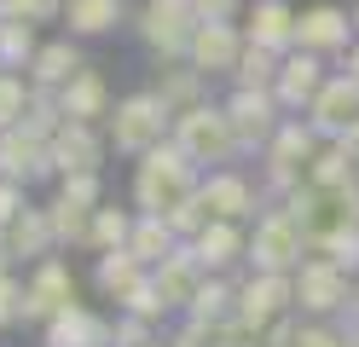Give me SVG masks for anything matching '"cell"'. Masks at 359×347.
Returning <instances> with one entry per match:
<instances>
[{"label":"cell","mask_w":359,"mask_h":347,"mask_svg":"<svg viewBox=\"0 0 359 347\" xmlns=\"http://www.w3.org/2000/svg\"><path fill=\"white\" fill-rule=\"evenodd\" d=\"M174 145L186 151L203 174H215V168H232V162L243 156L238 151V133H232V116H226V104H197V110H186V116H174Z\"/></svg>","instance_id":"obj_5"},{"label":"cell","mask_w":359,"mask_h":347,"mask_svg":"<svg viewBox=\"0 0 359 347\" xmlns=\"http://www.w3.org/2000/svg\"><path fill=\"white\" fill-rule=\"evenodd\" d=\"M220 104H226V116H232L238 151L261 162V151L273 145V133L284 128V104H278V93H243V87H232Z\"/></svg>","instance_id":"obj_9"},{"label":"cell","mask_w":359,"mask_h":347,"mask_svg":"<svg viewBox=\"0 0 359 347\" xmlns=\"http://www.w3.org/2000/svg\"><path fill=\"white\" fill-rule=\"evenodd\" d=\"M12 266H18V261H12V243H6V231H0V278H6Z\"/></svg>","instance_id":"obj_52"},{"label":"cell","mask_w":359,"mask_h":347,"mask_svg":"<svg viewBox=\"0 0 359 347\" xmlns=\"http://www.w3.org/2000/svg\"><path fill=\"white\" fill-rule=\"evenodd\" d=\"M116 313H133V318H151V324H163V318H168V301H163V295H156V284H151V278H145V284H140V290H133V295L122 301V307H116Z\"/></svg>","instance_id":"obj_40"},{"label":"cell","mask_w":359,"mask_h":347,"mask_svg":"<svg viewBox=\"0 0 359 347\" xmlns=\"http://www.w3.org/2000/svg\"><path fill=\"white\" fill-rule=\"evenodd\" d=\"M353 29H359V0H353Z\"/></svg>","instance_id":"obj_53"},{"label":"cell","mask_w":359,"mask_h":347,"mask_svg":"<svg viewBox=\"0 0 359 347\" xmlns=\"http://www.w3.org/2000/svg\"><path fill=\"white\" fill-rule=\"evenodd\" d=\"M197 6V23H243L250 0H191Z\"/></svg>","instance_id":"obj_45"},{"label":"cell","mask_w":359,"mask_h":347,"mask_svg":"<svg viewBox=\"0 0 359 347\" xmlns=\"http://www.w3.org/2000/svg\"><path fill=\"white\" fill-rule=\"evenodd\" d=\"M151 284H156V295L168 301V313H186L191 301H197V290L209 284V272H203V261H197L191 243H180L163 266H151Z\"/></svg>","instance_id":"obj_20"},{"label":"cell","mask_w":359,"mask_h":347,"mask_svg":"<svg viewBox=\"0 0 359 347\" xmlns=\"http://www.w3.org/2000/svg\"><path fill=\"white\" fill-rule=\"evenodd\" d=\"M163 341H168V347H209V324L186 318V324H174V330H168Z\"/></svg>","instance_id":"obj_50"},{"label":"cell","mask_w":359,"mask_h":347,"mask_svg":"<svg viewBox=\"0 0 359 347\" xmlns=\"http://www.w3.org/2000/svg\"><path fill=\"white\" fill-rule=\"evenodd\" d=\"M232 313H238V278H209L186 307V318H197V324H226Z\"/></svg>","instance_id":"obj_33"},{"label":"cell","mask_w":359,"mask_h":347,"mask_svg":"<svg viewBox=\"0 0 359 347\" xmlns=\"http://www.w3.org/2000/svg\"><path fill=\"white\" fill-rule=\"evenodd\" d=\"M168 226H174L180 243H197V238H203V226H209V208L203 203H186V208H174V215H168Z\"/></svg>","instance_id":"obj_42"},{"label":"cell","mask_w":359,"mask_h":347,"mask_svg":"<svg viewBox=\"0 0 359 347\" xmlns=\"http://www.w3.org/2000/svg\"><path fill=\"white\" fill-rule=\"evenodd\" d=\"M151 93H156L174 116H186V110H197V104H209V76H203V69H191L186 58H168V64L151 69Z\"/></svg>","instance_id":"obj_24"},{"label":"cell","mask_w":359,"mask_h":347,"mask_svg":"<svg viewBox=\"0 0 359 347\" xmlns=\"http://www.w3.org/2000/svg\"><path fill=\"white\" fill-rule=\"evenodd\" d=\"M104 156H110L104 128L64 122V133L53 139V168H58V179H64V174H104Z\"/></svg>","instance_id":"obj_21"},{"label":"cell","mask_w":359,"mask_h":347,"mask_svg":"<svg viewBox=\"0 0 359 347\" xmlns=\"http://www.w3.org/2000/svg\"><path fill=\"white\" fill-rule=\"evenodd\" d=\"M307 238L302 226L284 215V208H266V215L250 226V272H273V278H296L307 261Z\"/></svg>","instance_id":"obj_7"},{"label":"cell","mask_w":359,"mask_h":347,"mask_svg":"<svg viewBox=\"0 0 359 347\" xmlns=\"http://www.w3.org/2000/svg\"><path fill=\"white\" fill-rule=\"evenodd\" d=\"M307 122H313V133H319L325 145H330V139H348L359 128V87L342 76V69H330V81H325L319 99H313Z\"/></svg>","instance_id":"obj_18"},{"label":"cell","mask_w":359,"mask_h":347,"mask_svg":"<svg viewBox=\"0 0 359 347\" xmlns=\"http://www.w3.org/2000/svg\"><path fill=\"white\" fill-rule=\"evenodd\" d=\"M284 313H296V278H273V272H243L238 278V324L266 336V324H278Z\"/></svg>","instance_id":"obj_12"},{"label":"cell","mask_w":359,"mask_h":347,"mask_svg":"<svg viewBox=\"0 0 359 347\" xmlns=\"http://www.w3.org/2000/svg\"><path fill=\"white\" fill-rule=\"evenodd\" d=\"M41 347H116V318H104L87 301H76V307H64L41 330Z\"/></svg>","instance_id":"obj_19"},{"label":"cell","mask_w":359,"mask_h":347,"mask_svg":"<svg viewBox=\"0 0 359 347\" xmlns=\"http://www.w3.org/2000/svg\"><path fill=\"white\" fill-rule=\"evenodd\" d=\"M197 203L209 208V220H238V226L261 220V185L243 174V168H215V174H203Z\"/></svg>","instance_id":"obj_13"},{"label":"cell","mask_w":359,"mask_h":347,"mask_svg":"<svg viewBox=\"0 0 359 347\" xmlns=\"http://www.w3.org/2000/svg\"><path fill=\"white\" fill-rule=\"evenodd\" d=\"M284 215L302 226L307 249H325L336 238L359 231V191H325V185H302L296 197L284 203Z\"/></svg>","instance_id":"obj_4"},{"label":"cell","mask_w":359,"mask_h":347,"mask_svg":"<svg viewBox=\"0 0 359 347\" xmlns=\"http://www.w3.org/2000/svg\"><path fill=\"white\" fill-rule=\"evenodd\" d=\"M133 254H140L145 266H163L168 254L180 249V238H174V226L168 220H156V215H140V226H133V243H128Z\"/></svg>","instance_id":"obj_34"},{"label":"cell","mask_w":359,"mask_h":347,"mask_svg":"<svg viewBox=\"0 0 359 347\" xmlns=\"http://www.w3.org/2000/svg\"><path fill=\"white\" fill-rule=\"evenodd\" d=\"M151 347H168V341H151Z\"/></svg>","instance_id":"obj_55"},{"label":"cell","mask_w":359,"mask_h":347,"mask_svg":"<svg viewBox=\"0 0 359 347\" xmlns=\"http://www.w3.org/2000/svg\"><path fill=\"white\" fill-rule=\"evenodd\" d=\"M122 18H128V0H64V35L70 41L110 35Z\"/></svg>","instance_id":"obj_29"},{"label":"cell","mask_w":359,"mask_h":347,"mask_svg":"<svg viewBox=\"0 0 359 347\" xmlns=\"http://www.w3.org/2000/svg\"><path fill=\"white\" fill-rule=\"evenodd\" d=\"M348 139H353V145H359V128H353V133H348Z\"/></svg>","instance_id":"obj_54"},{"label":"cell","mask_w":359,"mask_h":347,"mask_svg":"<svg viewBox=\"0 0 359 347\" xmlns=\"http://www.w3.org/2000/svg\"><path fill=\"white\" fill-rule=\"evenodd\" d=\"M47 220H53L58 249H87V254H93V208H76V203H64V197L53 191Z\"/></svg>","instance_id":"obj_30"},{"label":"cell","mask_w":359,"mask_h":347,"mask_svg":"<svg viewBox=\"0 0 359 347\" xmlns=\"http://www.w3.org/2000/svg\"><path fill=\"white\" fill-rule=\"evenodd\" d=\"M209 347H261V330H250V324H238V318L209 324Z\"/></svg>","instance_id":"obj_43"},{"label":"cell","mask_w":359,"mask_h":347,"mask_svg":"<svg viewBox=\"0 0 359 347\" xmlns=\"http://www.w3.org/2000/svg\"><path fill=\"white\" fill-rule=\"evenodd\" d=\"M133 226H140V208H122V203L93 208V254L128 249V243H133Z\"/></svg>","instance_id":"obj_31"},{"label":"cell","mask_w":359,"mask_h":347,"mask_svg":"<svg viewBox=\"0 0 359 347\" xmlns=\"http://www.w3.org/2000/svg\"><path fill=\"white\" fill-rule=\"evenodd\" d=\"M319 145H325V139L313 133L307 116H284V128L273 133V145L261 151V215H266V208H284L307 185Z\"/></svg>","instance_id":"obj_2"},{"label":"cell","mask_w":359,"mask_h":347,"mask_svg":"<svg viewBox=\"0 0 359 347\" xmlns=\"http://www.w3.org/2000/svg\"><path fill=\"white\" fill-rule=\"evenodd\" d=\"M197 191H203V168H197V162L180 151L174 139L133 162V208H140V215L168 220L174 208L197 203Z\"/></svg>","instance_id":"obj_1"},{"label":"cell","mask_w":359,"mask_h":347,"mask_svg":"<svg viewBox=\"0 0 359 347\" xmlns=\"http://www.w3.org/2000/svg\"><path fill=\"white\" fill-rule=\"evenodd\" d=\"M6 243H12V261H29V266L53 261V254H58V238H53L47 203H29L24 215H18V220L6 226Z\"/></svg>","instance_id":"obj_26"},{"label":"cell","mask_w":359,"mask_h":347,"mask_svg":"<svg viewBox=\"0 0 359 347\" xmlns=\"http://www.w3.org/2000/svg\"><path fill=\"white\" fill-rule=\"evenodd\" d=\"M0 18H12V23H64V0H0Z\"/></svg>","instance_id":"obj_39"},{"label":"cell","mask_w":359,"mask_h":347,"mask_svg":"<svg viewBox=\"0 0 359 347\" xmlns=\"http://www.w3.org/2000/svg\"><path fill=\"white\" fill-rule=\"evenodd\" d=\"M104 139H110V151L116 156H151L156 145H168L174 139V110L156 99L151 87H140V93H122L116 99V110H110V122H104Z\"/></svg>","instance_id":"obj_3"},{"label":"cell","mask_w":359,"mask_h":347,"mask_svg":"<svg viewBox=\"0 0 359 347\" xmlns=\"http://www.w3.org/2000/svg\"><path fill=\"white\" fill-rule=\"evenodd\" d=\"M76 301H81V290H76V272H70L64 254L29 266V278H24V324H41V330H47V324L64 307H76Z\"/></svg>","instance_id":"obj_11"},{"label":"cell","mask_w":359,"mask_h":347,"mask_svg":"<svg viewBox=\"0 0 359 347\" xmlns=\"http://www.w3.org/2000/svg\"><path fill=\"white\" fill-rule=\"evenodd\" d=\"M145 278H151V266H145L133 249H116V254H93V290H99L104 301H116V307H122V301H128L133 290L145 284Z\"/></svg>","instance_id":"obj_27"},{"label":"cell","mask_w":359,"mask_h":347,"mask_svg":"<svg viewBox=\"0 0 359 347\" xmlns=\"http://www.w3.org/2000/svg\"><path fill=\"white\" fill-rule=\"evenodd\" d=\"M302 313H284L278 324H266V336H261V347H296V336H302Z\"/></svg>","instance_id":"obj_48"},{"label":"cell","mask_w":359,"mask_h":347,"mask_svg":"<svg viewBox=\"0 0 359 347\" xmlns=\"http://www.w3.org/2000/svg\"><path fill=\"white\" fill-rule=\"evenodd\" d=\"M359 41L353 29V12H342L336 0H313V6H302V23H296V53H313V58H348V46Z\"/></svg>","instance_id":"obj_10"},{"label":"cell","mask_w":359,"mask_h":347,"mask_svg":"<svg viewBox=\"0 0 359 347\" xmlns=\"http://www.w3.org/2000/svg\"><path fill=\"white\" fill-rule=\"evenodd\" d=\"M29 99H35L29 76H12V69H0V133L24 128V116H29Z\"/></svg>","instance_id":"obj_35"},{"label":"cell","mask_w":359,"mask_h":347,"mask_svg":"<svg viewBox=\"0 0 359 347\" xmlns=\"http://www.w3.org/2000/svg\"><path fill=\"white\" fill-rule=\"evenodd\" d=\"M342 76H348V81H353V87H359V41H353V46H348V58H342Z\"/></svg>","instance_id":"obj_51"},{"label":"cell","mask_w":359,"mask_h":347,"mask_svg":"<svg viewBox=\"0 0 359 347\" xmlns=\"http://www.w3.org/2000/svg\"><path fill=\"white\" fill-rule=\"evenodd\" d=\"M197 29H203V23H197L191 0H140V6H133V35L151 46L156 64L186 58L191 41H197Z\"/></svg>","instance_id":"obj_6"},{"label":"cell","mask_w":359,"mask_h":347,"mask_svg":"<svg viewBox=\"0 0 359 347\" xmlns=\"http://www.w3.org/2000/svg\"><path fill=\"white\" fill-rule=\"evenodd\" d=\"M313 254H325L330 266H342L348 278H359V231H348V238H336V243H325V249H313Z\"/></svg>","instance_id":"obj_44"},{"label":"cell","mask_w":359,"mask_h":347,"mask_svg":"<svg viewBox=\"0 0 359 347\" xmlns=\"http://www.w3.org/2000/svg\"><path fill=\"white\" fill-rule=\"evenodd\" d=\"M296 23H302V12L290 6V0H250L243 35H250V46H261V53L290 58V53H296Z\"/></svg>","instance_id":"obj_15"},{"label":"cell","mask_w":359,"mask_h":347,"mask_svg":"<svg viewBox=\"0 0 359 347\" xmlns=\"http://www.w3.org/2000/svg\"><path fill=\"white\" fill-rule=\"evenodd\" d=\"M243 53H250L243 23H203V29H197V41H191V53H186V64L203 69V76L215 81V76H238Z\"/></svg>","instance_id":"obj_14"},{"label":"cell","mask_w":359,"mask_h":347,"mask_svg":"<svg viewBox=\"0 0 359 347\" xmlns=\"http://www.w3.org/2000/svg\"><path fill=\"white\" fill-rule=\"evenodd\" d=\"M53 185H58V197L76 203V208H104V174H64Z\"/></svg>","instance_id":"obj_38"},{"label":"cell","mask_w":359,"mask_h":347,"mask_svg":"<svg viewBox=\"0 0 359 347\" xmlns=\"http://www.w3.org/2000/svg\"><path fill=\"white\" fill-rule=\"evenodd\" d=\"M353 284L359 278H348L342 266H330L325 254H307L302 272H296V313L302 318H342L348 301H353Z\"/></svg>","instance_id":"obj_8"},{"label":"cell","mask_w":359,"mask_h":347,"mask_svg":"<svg viewBox=\"0 0 359 347\" xmlns=\"http://www.w3.org/2000/svg\"><path fill=\"white\" fill-rule=\"evenodd\" d=\"M191 249H197V261H203L209 278H243L238 266H250V226H238V220H209L203 238H197Z\"/></svg>","instance_id":"obj_17"},{"label":"cell","mask_w":359,"mask_h":347,"mask_svg":"<svg viewBox=\"0 0 359 347\" xmlns=\"http://www.w3.org/2000/svg\"><path fill=\"white\" fill-rule=\"evenodd\" d=\"M325 81H330V69H325V58H313V53H290L284 58V69H278V104H284V116H307L313 110V99L325 93Z\"/></svg>","instance_id":"obj_22"},{"label":"cell","mask_w":359,"mask_h":347,"mask_svg":"<svg viewBox=\"0 0 359 347\" xmlns=\"http://www.w3.org/2000/svg\"><path fill=\"white\" fill-rule=\"evenodd\" d=\"M0 179H12V185H41V179H58L53 168V145L47 139H35L24 128H12V133H0Z\"/></svg>","instance_id":"obj_16"},{"label":"cell","mask_w":359,"mask_h":347,"mask_svg":"<svg viewBox=\"0 0 359 347\" xmlns=\"http://www.w3.org/2000/svg\"><path fill=\"white\" fill-rule=\"evenodd\" d=\"M151 330H156L151 318H133V313H116V347H151V341H156Z\"/></svg>","instance_id":"obj_47"},{"label":"cell","mask_w":359,"mask_h":347,"mask_svg":"<svg viewBox=\"0 0 359 347\" xmlns=\"http://www.w3.org/2000/svg\"><path fill=\"white\" fill-rule=\"evenodd\" d=\"M278 69H284V58L250 46V53H243V64H238V76H232V87H243V93H273V87H278Z\"/></svg>","instance_id":"obj_36"},{"label":"cell","mask_w":359,"mask_h":347,"mask_svg":"<svg viewBox=\"0 0 359 347\" xmlns=\"http://www.w3.org/2000/svg\"><path fill=\"white\" fill-rule=\"evenodd\" d=\"M24 133H35V139H53L64 133V104H58V93H41L35 87V99H29V116H24Z\"/></svg>","instance_id":"obj_37"},{"label":"cell","mask_w":359,"mask_h":347,"mask_svg":"<svg viewBox=\"0 0 359 347\" xmlns=\"http://www.w3.org/2000/svg\"><path fill=\"white\" fill-rule=\"evenodd\" d=\"M58 104H64V122H81V128H104V122H110V110H116L104 69H93V64H87L81 76L58 93Z\"/></svg>","instance_id":"obj_23"},{"label":"cell","mask_w":359,"mask_h":347,"mask_svg":"<svg viewBox=\"0 0 359 347\" xmlns=\"http://www.w3.org/2000/svg\"><path fill=\"white\" fill-rule=\"evenodd\" d=\"M29 208V197H24V185H12V179H0V231H6L18 215Z\"/></svg>","instance_id":"obj_49"},{"label":"cell","mask_w":359,"mask_h":347,"mask_svg":"<svg viewBox=\"0 0 359 347\" xmlns=\"http://www.w3.org/2000/svg\"><path fill=\"white\" fill-rule=\"evenodd\" d=\"M296 347H353L336 324H325V318H307L302 324V336H296Z\"/></svg>","instance_id":"obj_46"},{"label":"cell","mask_w":359,"mask_h":347,"mask_svg":"<svg viewBox=\"0 0 359 347\" xmlns=\"http://www.w3.org/2000/svg\"><path fill=\"white\" fill-rule=\"evenodd\" d=\"M81 69H87L81 41L53 35V41H41V53H35V64H29V87H41V93H64V87L81 76Z\"/></svg>","instance_id":"obj_25"},{"label":"cell","mask_w":359,"mask_h":347,"mask_svg":"<svg viewBox=\"0 0 359 347\" xmlns=\"http://www.w3.org/2000/svg\"><path fill=\"white\" fill-rule=\"evenodd\" d=\"M35 53H41L35 23H12V18H0V69H12V76H29Z\"/></svg>","instance_id":"obj_32"},{"label":"cell","mask_w":359,"mask_h":347,"mask_svg":"<svg viewBox=\"0 0 359 347\" xmlns=\"http://www.w3.org/2000/svg\"><path fill=\"white\" fill-rule=\"evenodd\" d=\"M12 324H24V278L18 272L0 278V330H12Z\"/></svg>","instance_id":"obj_41"},{"label":"cell","mask_w":359,"mask_h":347,"mask_svg":"<svg viewBox=\"0 0 359 347\" xmlns=\"http://www.w3.org/2000/svg\"><path fill=\"white\" fill-rule=\"evenodd\" d=\"M307 185H325V191H359V145H353V139H330V145H319Z\"/></svg>","instance_id":"obj_28"}]
</instances>
